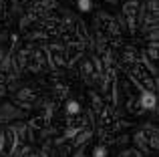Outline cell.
<instances>
[{
  "label": "cell",
  "instance_id": "14",
  "mask_svg": "<svg viewBox=\"0 0 159 157\" xmlns=\"http://www.w3.org/2000/svg\"><path fill=\"white\" fill-rule=\"evenodd\" d=\"M79 8H81L83 12L91 10V0H79Z\"/></svg>",
  "mask_w": 159,
  "mask_h": 157
},
{
  "label": "cell",
  "instance_id": "12",
  "mask_svg": "<svg viewBox=\"0 0 159 157\" xmlns=\"http://www.w3.org/2000/svg\"><path fill=\"white\" fill-rule=\"evenodd\" d=\"M6 85H8V75L0 73V97H4V93H6Z\"/></svg>",
  "mask_w": 159,
  "mask_h": 157
},
{
  "label": "cell",
  "instance_id": "10",
  "mask_svg": "<svg viewBox=\"0 0 159 157\" xmlns=\"http://www.w3.org/2000/svg\"><path fill=\"white\" fill-rule=\"evenodd\" d=\"M91 137H93V129H83V131H79V133H75V137L70 139V141H73L75 149H83V147L91 141Z\"/></svg>",
  "mask_w": 159,
  "mask_h": 157
},
{
  "label": "cell",
  "instance_id": "4",
  "mask_svg": "<svg viewBox=\"0 0 159 157\" xmlns=\"http://www.w3.org/2000/svg\"><path fill=\"white\" fill-rule=\"evenodd\" d=\"M121 18L123 24L131 34H135L137 28H139V14H141V0H127L121 8Z\"/></svg>",
  "mask_w": 159,
  "mask_h": 157
},
{
  "label": "cell",
  "instance_id": "1",
  "mask_svg": "<svg viewBox=\"0 0 159 157\" xmlns=\"http://www.w3.org/2000/svg\"><path fill=\"white\" fill-rule=\"evenodd\" d=\"M157 20H159V4L157 0L141 2V14H139V28L145 32L149 40H157Z\"/></svg>",
  "mask_w": 159,
  "mask_h": 157
},
{
  "label": "cell",
  "instance_id": "16",
  "mask_svg": "<svg viewBox=\"0 0 159 157\" xmlns=\"http://www.w3.org/2000/svg\"><path fill=\"white\" fill-rule=\"evenodd\" d=\"M6 14V0H0V16Z\"/></svg>",
  "mask_w": 159,
  "mask_h": 157
},
{
  "label": "cell",
  "instance_id": "15",
  "mask_svg": "<svg viewBox=\"0 0 159 157\" xmlns=\"http://www.w3.org/2000/svg\"><path fill=\"white\" fill-rule=\"evenodd\" d=\"M107 155V149L105 147H97V149H95V153H93V157H105Z\"/></svg>",
  "mask_w": 159,
  "mask_h": 157
},
{
  "label": "cell",
  "instance_id": "9",
  "mask_svg": "<svg viewBox=\"0 0 159 157\" xmlns=\"http://www.w3.org/2000/svg\"><path fill=\"white\" fill-rule=\"evenodd\" d=\"M20 117V109L16 105H12V103H8V105L0 107V123H10L14 121V119Z\"/></svg>",
  "mask_w": 159,
  "mask_h": 157
},
{
  "label": "cell",
  "instance_id": "2",
  "mask_svg": "<svg viewBox=\"0 0 159 157\" xmlns=\"http://www.w3.org/2000/svg\"><path fill=\"white\" fill-rule=\"evenodd\" d=\"M95 26H97L95 30H97L109 44L121 43V34H123L121 28L123 26H121V22L115 16L107 14V12H97V16H95Z\"/></svg>",
  "mask_w": 159,
  "mask_h": 157
},
{
  "label": "cell",
  "instance_id": "11",
  "mask_svg": "<svg viewBox=\"0 0 159 157\" xmlns=\"http://www.w3.org/2000/svg\"><path fill=\"white\" fill-rule=\"evenodd\" d=\"M65 111H66V117H73V115L83 113V107H81V103L75 101V99H66V103H65Z\"/></svg>",
  "mask_w": 159,
  "mask_h": 157
},
{
  "label": "cell",
  "instance_id": "8",
  "mask_svg": "<svg viewBox=\"0 0 159 157\" xmlns=\"http://www.w3.org/2000/svg\"><path fill=\"white\" fill-rule=\"evenodd\" d=\"M137 105H139V111H153L157 107V95L151 93V91H143L141 97L137 99Z\"/></svg>",
  "mask_w": 159,
  "mask_h": 157
},
{
  "label": "cell",
  "instance_id": "3",
  "mask_svg": "<svg viewBox=\"0 0 159 157\" xmlns=\"http://www.w3.org/2000/svg\"><path fill=\"white\" fill-rule=\"evenodd\" d=\"M135 141V149L139 151H157L159 147V129L155 125H145L135 131L133 135Z\"/></svg>",
  "mask_w": 159,
  "mask_h": 157
},
{
  "label": "cell",
  "instance_id": "13",
  "mask_svg": "<svg viewBox=\"0 0 159 157\" xmlns=\"http://www.w3.org/2000/svg\"><path fill=\"white\" fill-rule=\"evenodd\" d=\"M119 157H143V153H141L139 149H127V151H123Z\"/></svg>",
  "mask_w": 159,
  "mask_h": 157
},
{
  "label": "cell",
  "instance_id": "7",
  "mask_svg": "<svg viewBox=\"0 0 159 157\" xmlns=\"http://www.w3.org/2000/svg\"><path fill=\"white\" fill-rule=\"evenodd\" d=\"M39 91L34 89V87L26 85V87H20L18 91L14 93V105L18 107V109H30V107L36 105V101H39Z\"/></svg>",
  "mask_w": 159,
  "mask_h": 157
},
{
  "label": "cell",
  "instance_id": "17",
  "mask_svg": "<svg viewBox=\"0 0 159 157\" xmlns=\"http://www.w3.org/2000/svg\"><path fill=\"white\" fill-rule=\"evenodd\" d=\"M2 56H4V55H2V51H0V59H2Z\"/></svg>",
  "mask_w": 159,
  "mask_h": 157
},
{
  "label": "cell",
  "instance_id": "6",
  "mask_svg": "<svg viewBox=\"0 0 159 157\" xmlns=\"http://www.w3.org/2000/svg\"><path fill=\"white\" fill-rule=\"evenodd\" d=\"M18 147V137L12 125H6L0 131V155L2 157H12Z\"/></svg>",
  "mask_w": 159,
  "mask_h": 157
},
{
  "label": "cell",
  "instance_id": "5",
  "mask_svg": "<svg viewBox=\"0 0 159 157\" xmlns=\"http://www.w3.org/2000/svg\"><path fill=\"white\" fill-rule=\"evenodd\" d=\"M44 52H47V59H48V67H51L52 71L69 69V65H66V55H65V44L51 43V44L44 47Z\"/></svg>",
  "mask_w": 159,
  "mask_h": 157
}]
</instances>
